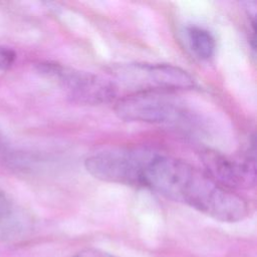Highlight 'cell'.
Segmentation results:
<instances>
[{"label": "cell", "mask_w": 257, "mask_h": 257, "mask_svg": "<svg viewBox=\"0 0 257 257\" xmlns=\"http://www.w3.org/2000/svg\"><path fill=\"white\" fill-rule=\"evenodd\" d=\"M142 187L222 222H237L248 214V204L241 196L174 157L151 152L144 165Z\"/></svg>", "instance_id": "6da1fadb"}, {"label": "cell", "mask_w": 257, "mask_h": 257, "mask_svg": "<svg viewBox=\"0 0 257 257\" xmlns=\"http://www.w3.org/2000/svg\"><path fill=\"white\" fill-rule=\"evenodd\" d=\"M121 119L155 124L187 126L194 124L191 111L169 91L138 90L123 96L114 106Z\"/></svg>", "instance_id": "7a4b0ae2"}, {"label": "cell", "mask_w": 257, "mask_h": 257, "mask_svg": "<svg viewBox=\"0 0 257 257\" xmlns=\"http://www.w3.org/2000/svg\"><path fill=\"white\" fill-rule=\"evenodd\" d=\"M40 70L53 78L78 103L101 104L111 101L116 94V86L106 78L91 72L78 70L55 62L40 64Z\"/></svg>", "instance_id": "3957f363"}, {"label": "cell", "mask_w": 257, "mask_h": 257, "mask_svg": "<svg viewBox=\"0 0 257 257\" xmlns=\"http://www.w3.org/2000/svg\"><path fill=\"white\" fill-rule=\"evenodd\" d=\"M151 152L142 150H110L96 153L84 161L86 171L100 181L142 187V175Z\"/></svg>", "instance_id": "277c9868"}, {"label": "cell", "mask_w": 257, "mask_h": 257, "mask_svg": "<svg viewBox=\"0 0 257 257\" xmlns=\"http://www.w3.org/2000/svg\"><path fill=\"white\" fill-rule=\"evenodd\" d=\"M117 76L128 84L141 86L140 90L172 91L195 86L193 77L181 67L166 63H135L121 66Z\"/></svg>", "instance_id": "5b68a950"}, {"label": "cell", "mask_w": 257, "mask_h": 257, "mask_svg": "<svg viewBox=\"0 0 257 257\" xmlns=\"http://www.w3.org/2000/svg\"><path fill=\"white\" fill-rule=\"evenodd\" d=\"M202 160L208 175L223 187L248 188L255 183L254 159L247 158L243 161L229 159L214 151H204Z\"/></svg>", "instance_id": "8992f818"}, {"label": "cell", "mask_w": 257, "mask_h": 257, "mask_svg": "<svg viewBox=\"0 0 257 257\" xmlns=\"http://www.w3.org/2000/svg\"><path fill=\"white\" fill-rule=\"evenodd\" d=\"M187 37L192 51L200 59H209L214 55L216 41L207 29L199 26L187 28Z\"/></svg>", "instance_id": "52a82bcc"}, {"label": "cell", "mask_w": 257, "mask_h": 257, "mask_svg": "<svg viewBox=\"0 0 257 257\" xmlns=\"http://www.w3.org/2000/svg\"><path fill=\"white\" fill-rule=\"evenodd\" d=\"M16 59V53L13 49L0 45V72L6 71L12 66Z\"/></svg>", "instance_id": "ba28073f"}, {"label": "cell", "mask_w": 257, "mask_h": 257, "mask_svg": "<svg viewBox=\"0 0 257 257\" xmlns=\"http://www.w3.org/2000/svg\"><path fill=\"white\" fill-rule=\"evenodd\" d=\"M12 214V204L5 194L0 191V222L7 220Z\"/></svg>", "instance_id": "9c48e42d"}, {"label": "cell", "mask_w": 257, "mask_h": 257, "mask_svg": "<svg viewBox=\"0 0 257 257\" xmlns=\"http://www.w3.org/2000/svg\"><path fill=\"white\" fill-rule=\"evenodd\" d=\"M74 257H116V256L111 255L107 252L101 251L99 249L86 248V249H82L79 252H77Z\"/></svg>", "instance_id": "30bf717a"}]
</instances>
